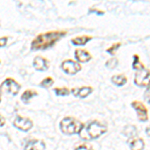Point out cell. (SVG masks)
<instances>
[{
    "instance_id": "1",
    "label": "cell",
    "mask_w": 150,
    "mask_h": 150,
    "mask_svg": "<svg viewBox=\"0 0 150 150\" xmlns=\"http://www.w3.org/2000/svg\"><path fill=\"white\" fill-rule=\"evenodd\" d=\"M66 34V31H49L46 33H41L31 42L32 50H44L53 46L60 38Z\"/></svg>"
},
{
    "instance_id": "2",
    "label": "cell",
    "mask_w": 150,
    "mask_h": 150,
    "mask_svg": "<svg viewBox=\"0 0 150 150\" xmlns=\"http://www.w3.org/2000/svg\"><path fill=\"white\" fill-rule=\"evenodd\" d=\"M84 131H85L84 134H80L81 138L85 140L96 139L107 131V126L105 124H103V123L94 120V121H91L87 125Z\"/></svg>"
},
{
    "instance_id": "3",
    "label": "cell",
    "mask_w": 150,
    "mask_h": 150,
    "mask_svg": "<svg viewBox=\"0 0 150 150\" xmlns=\"http://www.w3.org/2000/svg\"><path fill=\"white\" fill-rule=\"evenodd\" d=\"M83 128V124L73 117H65L60 122V129L64 134L72 135L79 133Z\"/></svg>"
},
{
    "instance_id": "4",
    "label": "cell",
    "mask_w": 150,
    "mask_h": 150,
    "mask_svg": "<svg viewBox=\"0 0 150 150\" xmlns=\"http://www.w3.org/2000/svg\"><path fill=\"white\" fill-rule=\"evenodd\" d=\"M134 83L137 86H141V87L150 85V71L148 69L145 68L144 65L136 69Z\"/></svg>"
},
{
    "instance_id": "5",
    "label": "cell",
    "mask_w": 150,
    "mask_h": 150,
    "mask_svg": "<svg viewBox=\"0 0 150 150\" xmlns=\"http://www.w3.org/2000/svg\"><path fill=\"white\" fill-rule=\"evenodd\" d=\"M61 68L65 73L69 75H74L81 70V65L73 60H64L61 63Z\"/></svg>"
},
{
    "instance_id": "6",
    "label": "cell",
    "mask_w": 150,
    "mask_h": 150,
    "mask_svg": "<svg viewBox=\"0 0 150 150\" xmlns=\"http://www.w3.org/2000/svg\"><path fill=\"white\" fill-rule=\"evenodd\" d=\"M20 85L16 82L14 79L12 78H7L5 79L1 84V88L4 89L6 92L12 94V95H16L18 93V91L20 90Z\"/></svg>"
},
{
    "instance_id": "7",
    "label": "cell",
    "mask_w": 150,
    "mask_h": 150,
    "mask_svg": "<svg viewBox=\"0 0 150 150\" xmlns=\"http://www.w3.org/2000/svg\"><path fill=\"white\" fill-rule=\"evenodd\" d=\"M13 124L16 128H18L19 130H22V131H28L33 126V123L30 119L22 117V116H17L14 120Z\"/></svg>"
},
{
    "instance_id": "8",
    "label": "cell",
    "mask_w": 150,
    "mask_h": 150,
    "mask_svg": "<svg viewBox=\"0 0 150 150\" xmlns=\"http://www.w3.org/2000/svg\"><path fill=\"white\" fill-rule=\"evenodd\" d=\"M131 105L136 110L137 116H138V119L140 121H147L148 120V112H147V109L143 103L139 102V101H133Z\"/></svg>"
},
{
    "instance_id": "9",
    "label": "cell",
    "mask_w": 150,
    "mask_h": 150,
    "mask_svg": "<svg viewBox=\"0 0 150 150\" xmlns=\"http://www.w3.org/2000/svg\"><path fill=\"white\" fill-rule=\"evenodd\" d=\"M45 143L40 139H28L24 144V150H44Z\"/></svg>"
},
{
    "instance_id": "10",
    "label": "cell",
    "mask_w": 150,
    "mask_h": 150,
    "mask_svg": "<svg viewBox=\"0 0 150 150\" xmlns=\"http://www.w3.org/2000/svg\"><path fill=\"white\" fill-rule=\"evenodd\" d=\"M33 66L38 71H44V70H46L48 68V61L46 58L44 57L36 56L34 58V60H33Z\"/></svg>"
},
{
    "instance_id": "11",
    "label": "cell",
    "mask_w": 150,
    "mask_h": 150,
    "mask_svg": "<svg viewBox=\"0 0 150 150\" xmlns=\"http://www.w3.org/2000/svg\"><path fill=\"white\" fill-rule=\"evenodd\" d=\"M71 92L73 93V95L76 96V97L85 98L92 92V88H91V87H87V86L80 87V88H73L71 90Z\"/></svg>"
},
{
    "instance_id": "12",
    "label": "cell",
    "mask_w": 150,
    "mask_h": 150,
    "mask_svg": "<svg viewBox=\"0 0 150 150\" xmlns=\"http://www.w3.org/2000/svg\"><path fill=\"white\" fill-rule=\"evenodd\" d=\"M75 58H76L77 61L79 62H88L91 59V54L86 50L83 49H76L75 50Z\"/></svg>"
},
{
    "instance_id": "13",
    "label": "cell",
    "mask_w": 150,
    "mask_h": 150,
    "mask_svg": "<svg viewBox=\"0 0 150 150\" xmlns=\"http://www.w3.org/2000/svg\"><path fill=\"white\" fill-rule=\"evenodd\" d=\"M111 81H112L115 85L122 86L127 82V78L123 74H118V75H114V76L111 78Z\"/></svg>"
},
{
    "instance_id": "14",
    "label": "cell",
    "mask_w": 150,
    "mask_h": 150,
    "mask_svg": "<svg viewBox=\"0 0 150 150\" xmlns=\"http://www.w3.org/2000/svg\"><path fill=\"white\" fill-rule=\"evenodd\" d=\"M92 39L91 36H78V37H75L71 40V42L75 45H85L88 41Z\"/></svg>"
},
{
    "instance_id": "15",
    "label": "cell",
    "mask_w": 150,
    "mask_h": 150,
    "mask_svg": "<svg viewBox=\"0 0 150 150\" xmlns=\"http://www.w3.org/2000/svg\"><path fill=\"white\" fill-rule=\"evenodd\" d=\"M144 148V142L141 138L134 139L130 144V149L131 150H143Z\"/></svg>"
},
{
    "instance_id": "16",
    "label": "cell",
    "mask_w": 150,
    "mask_h": 150,
    "mask_svg": "<svg viewBox=\"0 0 150 150\" xmlns=\"http://www.w3.org/2000/svg\"><path fill=\"white\" fill-rule=\"evenodd\" d=\"M38 93L36 91H33V90H26L24 91V93L21 95V100L23 101L24 103H28L29 100L33 97V96H37Z\"/></svg>"
},
{
    "instance_id": "17",
    "label": "cell",
    "mask_w": 150,
    "mask_h": 150,
    "mask_svg": "<svg viewBox=\"0 0 150 150\" xmlns=\"http://www.w3.org/2000/svg\"><path fill=\"white\" fill-rule=\"evenodd\" d=\"M124 135H126L127 137H134L135 135L137 134V129L135 126H133V125H128L124 128Z\"/></svg>"
},
{
    "instance_id": "18",
    "label": "cell",
    "mask_w": 150,
    "mask_h": 150,
    "mask_svg": "<svg viewBox=\"0 0 150 150\" xmlns=\"http://www.w3.org/2000/svg\"><path fill=\"white\" fill-rule=\"evenodd\" d=\"M54 91L58 96H66L70 93L69 89L65 88V87H63V88H55Z\"/></svg>"
},
{
    "instance_id": "19",
    "label": "cell",
    "mask_w": 150,
    "mask_h": 150,
    "mask_svg": "<svg viewBox=\"0 0 150 150\" xmlns=\"http://www.w3.org/2000/svg\"><path fill=\"white\" fill-rule=\"evenodd\" d=\"M53 83H54V80H53V78H51V77H47V78H45L44 80L41 81L40 85L42 86V87H44V88H48V87L51 86Z\"/></svg>"
},
{
    "instance_id": "20",
    "label": "cell",
    "mask_w": 150,
    "mask_h": 150,
    "mask_svg": "<svg viewBox=\"0 0 150 150\" xmlns=\"http://www.w3.org/2000/svg\"><path fill=\"white\" fill-rule=\"evenodd\" d=\"M117 64H118V60L116 59V58H111V59H108L107 61H106V63H105L106 66H107L108 68H110V69L115 68V67L117 66Z\"/></svg>"
},
{
    "instance_id": "21",
    "label": "cell",
    "mask_w": 150,
    "mask_h": 150,
    "mask_svg": "<svg viewBox=\"0 0 150 150\" xmlns=\"http://www.w3.org/2000/svg\"><path fill=\"white\" fill-rule=\"evenodd\" d=\"M120 46H121V43H120V42L115 43V44H113L111 47L108 48V49H107V52L109 53V54H112V55H113V54H115L116 50H117Z\"/></svg>"
},
{
    "instance_id": "22",
    "label": "cell",
    "mask_w": 150,
    "mask_h": 150,
    "mask_svg": "<svg viewBox=\"0 0 150 150\" xmlns=\"http://www.w3.org/2000/svg\"><path fill=\"white\" fill-rule=\"evenodd\" d=\"M75 150H93L92 146H90L89 144H81L78 147H76Z\"/></svg>"
},
{
    "instance_id": "23",
    "label": "cell",
    "mask_w": 150,
    "mask_h": 150,
    "mask_svg": "<svg viewBox=\"0 0 150 150\" xmlns=\"http://www.w3.org/2000/svg\"><path fill=\"white\" fill-rule=\"evenodd\" d=\"M144 97H145V100L150 104V87H148V88L146 89V91H145V93H144Z\"/></svg>"
},
{
    "instance_id": "24",
    "label": "cell",
    "mask_w": 150,
    "mask_h": 150,
    "mask_svg": "<svg viewBox=\"0 0 150 150\" xmlns=\"http://www.w3.org/2000/svg\"><path fill=\"white\" fill-rule=\"evenodd\" d=\"M6 42H7V37H1V47H3V46H5V44H6Z\"/></svg>"
},
{
    "instance_id": "25",
    "label": "cell",
    "mask_w": 150,
    "mask_h": 150,
    "mask_svg": "<svg viewBox=\"0 0 150 150\" xmlns=\"http://www.w3.org/2000/svg\"><path fill=\"white\" fill-rule=\"evenodd\" d=\"M146 134L148 135V136H150V125L146 128Z\"/></svg>"
},
{
    "instance_id": "26",
    "label": "cell",
    "mask_w": 150,
    "mask_h": 150,
    "mask_svg": "<svg viewBox=\"0 0 150 150\" xmlns=\"http://www.w3.org/2000/svg\"><path fill=\"white\" fill-rule=\"evenodd\" d=\"M91 11H92V12H96L97 14H103L104 13V12H99V10H91Z\"/></svg>"
}]
</instances>
